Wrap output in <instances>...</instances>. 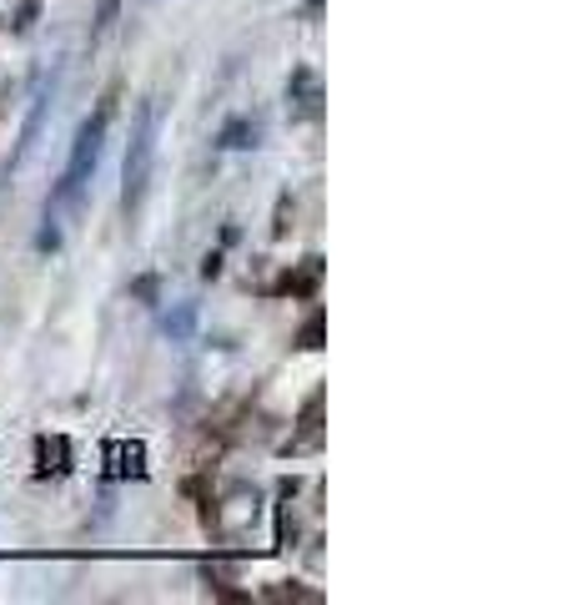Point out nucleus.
I'll return each mask as SVG.
<instances>
[{
    "label": "nucleus",
    "mask_w": 573,
    "mask_h": 605,
    "mask_svg": "<svg viewBox=\"0 0 573 605\" xmlns=\"http://www.w3.org/2000/svg\"><path fill=\"white\" fill-rule=\"evenodd\" d=\"M152 157H156V107L136 111V137L126 147V192H121V208L136 212L146 198V182H152Z\"/></svg>",
    "instance_id": "1"
},
{
    "label": "nucleus",
    "mask_w": 573,
    "mask_h": 605,
    "mask_svg": "<svg viewBox=\"0 0 573 605\" xmlns=\"http://www.w3.org/2000/svg\"><path fill=\"white\" fill-rule=\"evenodd\" d=\"M111 111H116V97H106L96 107V117L81 127V137H76V152H71V167H65V182H61V202H71V198H81V188H86V177L96 172V157H101V137H106V127H111Z\"/></svg>",
    "instance_id": "2"
}]
</instances>
